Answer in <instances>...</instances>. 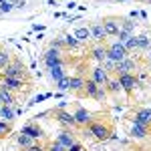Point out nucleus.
Instances as JSON below:
<instances>
[{"instance_id":"nucleus-27","label":"nucleus","mask_w":151,"mask_h":151,"mask_svg":"<svg viewBox=\"0 0 151 151\" xmlns=\"http://www.w3.org/2000/svg\"><path fill=\"white\" fill-rule=\"evenodd\" d=\"M63 40H65V47L69 48V50H70V48L75 50V48L81 47V42H79V40L75 38V35H65V36H63Z\"/></svg>"},{"instance_id":"nucleus-3","label":"nucleus","mask_w":151,"mask_h":151,"mask_svg":"<svg viewBox=\"0 0 151 151\" xmlns=\"http://www.w3.org/2000/svg\"><path fill=\"white\" fill-rule=\"evenodd\" d=\"M105 47H107V58H111V60H115V63H121L123 58L131 57L119 40H113V42H109V45H105Z\"/></svg>"},{"instance_id":"nucleus-44","label":"nucleus","mask_w":151,"mask_h":151,"mask_svg":"<svg viewBox=\"0 0 151 151\" xmlns=\"http://www.w3.org/2000/svg\"><path fill=\"white\" fill-rule=\"evenodd\" d=\"M135 2H147V0H135Z\"/></svg>"},{"instance_id":"nucleus-21","label":"nucleus","mask_w":151,"mask_h":151,"mask_svg":"<svg viewBox=\"0 0 151 151\" xmlns=\"http://www.w3.org/2000/svg\"><path fill=\"white\" fill-rule=\"evenodd\" d=\"M105 89H107L109 95H119L121 91H123V87H121V83H119L117 77H111V79L107 81V85H105Z\"/></svg>"},{"instance_id":"nucleus-11","label":"nucleus","mask_w":151,"mask_h":151,"mask_svg":"<svg viewBox=\"0 0 151 151\" xmlns=\"http://www.w3.org/2000/svg\"><path fill=\"white\" fill-rule=\"evenodd\" d=\"M133 123H139V125H145V127H151V109L149 107H139L135 113H133Z\"/></svg>"},{"instance_id":"nucleus-5","label":"nucleus","mask_w":151,"mask_h":151,"mask_svg":"<svg viewBox=\"0 0 151 151\" xmlns=\"http://www.w3.org/2000/svg\"><path fill=\"white\" fill-rule=\"evenodd\" d=\"M137 70H139V63H137V58L127 57V58H123L121 63H117L115 77H121V75H135Z\"/></svg>"},{"instance_id":"nucleus-24","label":"nucleus","mask_w":151,"mask_h":151,"mask_svg":"<svg viewBox=\"0 0 151 151\" xmlns=\"http://www.w3.org/2000/svg\"><path fill=\"white\" fill-rule=\"evenodd\" d=\"M16 143L22 147V149H28V147H32V145H36V141L30 137V135H26V133H22L20 131V135H16Z\"/></svg>"},{"instance_id":"nucleus-12","label":"nucleus","mask_w":151,"mask_h":151,"mask_svg":"<svg viewBox=\"0 0 151 151\" xmlns=\"http://www.w3.org/2000/svg\"><path fill=\"white\" fill-rule=\"evenodd\" d=\"M117 79H119V83H121V87H123L125 93H133V91L139 87V81H137L135 75H121V77H117Z\"/></svg>"},{"instance_id":"nucleus-14","label":"nucleus","mask_w":151,"mask_h":151,"mask_svg":"<svg viewBox=\"0 0 151 151\" xmlns=\"http://www.w3.org/2000/svg\"><path fill=\"white\" fill-rule=\"evenodd\" d=\"M2 87H6L12 93H20L24 89V81L22 79H10V77H2Z\"/></svg>"},{"instance_id":"nucleus-39","label":"nucleus","mask_w":151,"mask_h":151,"mask_svg":"<svg viewBox=\"0 0 151 151\" xmlns=\"http://www.w3.org/2000/svg\"><path fill=\"white\" fill-rule=\"evenodd\" d=\"M26 6V0H14V8H24Z\"/></svg>"},{"instance_id":"nucleus-36","label":"nucleus","mask_w":151,"mask_h":151,"mask_svg":"<svg viewBox=\"0 0 151 151\" xmlns=\"http://www.w3.org/2000/svg\"><path fill=\"white\" fill-rule=\"evenodd\" d=\"M50 48H57V50H60V52H63L67 47H65V40H63V38H55V40L50 42Z\"/></svg>"},{"instance_id":"nucleus-20","label":"nucleus","mask_w":151,"mask_h":151,"mask_svg":"<svg viewBox=\"0 0 151 151\" xmlns=\"http://www.w3.org/2000/svg\"><path fill=\"white\" fill-rule=\"evenodd\" d=\"M22 133H26V135H30V137H32L35 141L42 137V129L38 127V125H35V123H26V125L22 127Z\"/></svg>"},{"instance_id":"nucleus-13","label":"nucleus","mask_w":151,"mask_h":151,"mask_svg":"<svg viewBox=\"0 0 151 151\" xmlns=\"http://www.w3.org/2000/svg\"><path fill=\"white\" fill-rule=\"evenodd\" d=\"M57 143H60L65 149H69L70 145H75V143H77V137H75L73 129H63V131L57 135Z\"/></svg>"},{"instance_id":"nucleus-47","label":"nucleus","mask_w":151,"mask_h":151,"mask_svg":"<svg viewBox=\"0 0 151 151\" xmlns=\"http://www.w3.org/2000/svg\"><path fill=\"white\" fill-rule=\"evenodd\" d=\"M149 87H151V83H149Z\"/></svg>"},{"instance_id":"nucleus-32","label":"nucleus","mask_w":151,"mask_h":151,"mask_svg":"<svg viewBox=\"0 0 151 151\" xmlns=\"http://www.w3.org/2000/svg\"><path fill=\"white\" fill-rule=\"evenodd\" d=\"M10 133H12V123H4V121H0V139L8 137Z\"/></svg>"},{"instance_id":"nucleus-22","label":"nucleus","mask_w":151,"mask_h":151,"mask_svg":"<svg viewBox=\"0 0 151 151\" xmlns=\"http://www.w3.org/2000/svg\"><path fill=\"white\" fill-rule=\"evenodd\" d=\"M75 38L79 40V42H87V40H93V36H91V30H89V26H79L77 30H75Z\"/></svg>"},{"instance_id":"nucleus-1","label":"nucleus","mask_w":151,"mask_h":151,"mask_svg":"<svg viewBox=\"0 0 151 151\" xmlns=\"http://www.w3.org/2000/svg\"><path fill=\"white\" fill-rule=\"evenodd\" d=\"M89 133H91L97 141H109L113 137V129H111L109 123H105V121H93V123L89 125Z\"/></svg>"},{"instance_id":"nucleus-7","label":"nucleus","mask_w":151,"mask_h":151,"mask_svg":"<svg viewBox=\"0 0 151 151\" xmlns=\"http://www.w3.org/2000/svg\"><path fill=\"white\" fill-rule=\"evenodd\" d=\"M121 16H105L103 20V26H105V32L107 36H117L119 35V30H121Z\"/></svg>"},{"instance_id":"nucleus-26","label":"nucleus","mask_w":151,"mask_h":151,"mask_svg":"<svg viewBox=\"0 0 151 151\" xmlns=\"http://www.w3.org/2000/svg\"><path fill=\"white\" fill-rule=\"evenodd\" d=\"M151 47V38L147 35H137V48L139 50H149Z\"/></svg>"},{"instance_id":"nucleus-25","label":"nucleus","mask_w":151,"mask_h":151,"mask_svg":"<svg viewBox=\"0 0 151 151\" xmlns=\"http://www.w3.org/2000/svg\"><path fill=\"white\" fill-rule=\"evenodd\" d=\"M48 77H50V81L58 83L60 79H65V77H67V73H65L63 67H55V69H48Z\"/></svg>"},{"instance_id":"nucleus-38","label":"nucleus","mask_w":151,"mask_h":151,"mask_svg":"<svg viewBox=\"0 0 151 151\" xmlns=\"http://www.w3.org/2000/svg\"><path fill=\"white\" fill-rule=\"evenodd\" d=\"M67 151H85V147H83V143H79V141H77V143H75V145H70Z\"/></svg>"},{"instance_id":"nucleus-6","label":"nucleus","mask_w":151,"mask_h":151,"mask_svg":"<svg viewBox=\"0 0 151 151\" xmlns=\"http://www.w3.org/2000/svg\"><path fill=\"white\" fill-rule=\"evenodd\" d=\"M50 115L57 117V121H58V123H60L65 129H75V127H77L75 115H73L70 111H65V109H55V111H50Z\"/></svg>"},{"instance_id":"nucleus-40","label":"nucleus","mask_w":151,"mask_h":151,"mask_svg":"<svg viewBox=\"0 0 151 151\" xmlns=\"http://www.w3.org/2000/svg\"><path fill=\"white\" fill-rule=\"evenodd\" d=\"M22 151H45L42 145H32V147H28V149H22Z\"/></svg>"},{"instance_id":"nucleus-42","label":"nucleus","mask_w":151,"mask_h":151,"mask_svg":"<svg viewBox=\"0 0 151 151\" xmlns=\"http://www.w3.org/2000/svg\"><path fill=\"white\" fill-rule=\"evenodd\" d=\"M147 73H149V75H151V63H149V65H147Z\"/></svg>"},{"instance_id":"nucleus-31","label":"nucleus","mask_w":151,"mask_h":151,"mask_svg":"<svg viewBox=\"0 0 151 151\" xmlns=\"http://www.w3.org/2000/svg\"><path fill=\"white\" fill-rule=\"evenodd\" d=\"M135 26H137V22H133L131 18H123L121 20V30H127V32H133L135 35Z\"/></svg>"},{"instance_id":"nucleus-16","label":"nucleus","mask_w":151,"mask_h":151,"mask_svg":"<svg viewBox=\"0 0 151 151\" xmlns=\"http://www.w3.org/2000/svg\"><path fill=\"white\" fill-rule=\"evenodd\" d=\"M85 83H87V79L81 77V75L70 77L69 79V91H73V93H83L85 91Z\"/></svg>"},{"instance_id":"nucleus-30","label":"nucleus","mask_w":151,"mask_h":151,"mask_svg":"<svg viewBox=\"0 0 151 151\" xmlns=\"http://www.w3.org/2000/svg\"><path fill=\"white\" fill-rule=\"evenodd\" d=\"M101 67H103L109 75H115V73H117V63H115V60H111V58H105L103 63H101Z\"/></svg>"},{"instance_id":"nucleus-17","label":"nucleus","mask_w":151,"mask_h":151,"mask_svg":"<svg viewBox=\"0 0 151 151\" xmlns=\"http://www.w3.org/2000/svg\"><path fill=\"white\" fill-rule=\"evenodd\" d=\"M91 57L101 65L105 58H107V47H105V42H97L93 48H91Z\"/></svg>"},{"instance_id":"nucleus-35","label":"nucleus","mask_w":151,"mask_h":151,"mask_svg":"<svg viewBox=\"0 0 151 151\" xmlns=\"http://www.w3.org/2000/svg\"><path fill=\"white\" fill-rule=\"evenodd\" d=\"M131 36H133V32H127V30H119V35H117L115 38L119 40V42H121V45H123V42H125V40H129Z\"/></svg>"},{"instance_id":"nucleus-18","label":"nucleus","mask_w":151,"mask_h":151,"mask_svg":"<svg viewBox=\"0 0 151 151\" xmlns=\"http://www.w3.org/2000/svg\"><path fill=\"white\" fill-rule=\"evenodd\" d=\"M0 119H2L4 123H14V119H16V109L10 107V105H2V107H0Z\"/></svg>"},{"instance_id":"nucleus-9","label":"nucleus","mask_w":151,"mask_h":151,"mask_svg":"<svg viewBox=\"0 0 151 151\" xmlns=\"http://www.w3.org/2000/svg\"><path fill=\"white\" fill-rule=\"evenodd\" d=\"M89 30H91V36H93L95 42H107V32H105V26L101 20H93L89 24Z\"/></svg>"},{"instance_id":"nucleus-10","label":"nucleus","mask_w":151,"mask_h":151,"mask_svg":"<svg viewBox=\"0 0 151 151\" xmlns=\"http://www.w3.org/2000/svg\"><path fill=\"white\" fill-rule=\"evenodd\" d=\"M111 77H113V75H109V73H107L101 65L93 67V69H91V75H89V79H91V81H95L97 85H101V87H105V85H107V81H109Z\"/></svg>"},{"instance_id":"nucleus-19","label":"nucleus","mask_w":151,"mask_h":151,"mask_svg":"<svg viewBox=\"0 0 151 151\" xmlns=\"http://www.w3.org/2000/svg\"><path fill=\"white\" fill-rule=\"evenodd\" d=\"M99 89H101V85H97L95 81H91V79H87V83H85V91H83V95H87L89 99H95V101H97V95H99Z\"/></svg>"},{"instance_id":"nucleus-15","label":"nucleus","mask_w":151,"mask_h":151,"mask_svg":"<svg viewBox=\"0 0 151 151\" xmlns=\"http://www.w3.org/2000/svg\"><path fill=\"white\" fill-rule=\"evenodd\" d=\"M149 129L151 127H145V125H139V123H133L131 129H129V137L133 139H145L149 135Z\"/></svg>"},{"instance_id":"nucleus-33","label":"nucleus","mask_w":151,"mask_h":151,"mask_svg":"<svg viewBox=\"0 0 151 151\" xmlns=\"http://www.w3.org/2000/svg\"><path fill=\"white\" fill-rule=\"evenodd\" d=\"M14 10V2L12 0H2L0 2V12L2 14H8V12H12Z\"/></svg>"},{"instance_id":"nucleus-29","label":"nucleus","mask_w":151,"mask_h":151,"mask_svg":"<svg viewBox=\"0 0 151 151\" xmlns=\"http://www.w3.org/2000/svg\"><path fill=\"white\" fill-rule=\"evenodd\" d=\"M10 60H12V58H10V55H8V50L0 47V70L6 69V67L10 65Z\"/></svg>"},{"instance_id":"nucleus-45","label":"nucleus","mask_w":151,"mask_h":151,"mask_svg":"<svg viewBox=\"0 0 151 151\" xmlns=\"http://www.w3.org/2000/svg\"><path fill=\"white\" fill-rule=\"evenodd\" d=\"M2 105H4V103H2V97H0V107H2Z\"/></svg>"},{"instance_id":"nucleus-28","label":"nucleus","mask_w":151,"mask_h":151,"mask_svg":"<svg viewBox=\"0 0 151 151\" xmlns=\"http://www.w3.org/2000/svg\"><path fill=\"white\" fill-rule=\"evenodd\" d=\"M123 47H125V50H127L129 55H133L135 50H139V48H137V35H133L129 40H125V42H123Z\"/></svg>"},{"instance_id":"nucleus-41","label":"nucleus","mask_w":151,"mask_h":151,"mask_svg":"<svg viewBox=\"0 0 151 151\" xmlns=\"http://www.w3.org/2000/svg\"><path fill=\"white\" fill-rule=\"evenodd\" d=\"M145 60H147V65H149V63H151V50H149V52H147V57H145Z\"/></svg>"},{"instance_id":"nucleus-37","label":"nucleus","mask_w":151,"mask_h":151,"mask_svg":"<svg viewBox=\"0 0 151 151\" xmlns=\"http://www.w3.org/2000/svg\"><path fill=\"white\" fill-rule=\"evenodd\" d=\"M45 151H67V149H65L60 143H57V141H55V143H48L47 147H45Z\"/></svg>"},{"instance_id":"nucleus-23","label":"nucleus","mask_w":151,"mask_h":151,"mask_svg":"<svg viewBox=\"0 0 151 151\" xmlns=\"http://www.w3.org/2000/svg\"><path fill=\"white\" fill-rule=\"evenodd\" d=\"M0 97H2V103L4 105H10V107L16 105V97H14V93L8 91L6 87H2V85H0Z\"/></svg>"},{"instance_id":"nucleus-43","label":"nucleus","mask_w":151,"mask_h":151,"mask_svg":"<svg viewBox=\"0 0 151 151\" xmlns=\"http://www.w3.org/2000/svg\"><path fill=\"white\" fill-rule=\"evenodd\" d=\"M113 2H125V0H113Z\"/></svg>"},{"instance_id":"nucleus-8","label":"nucleus","mask_w":151,"mask_h":151,"mask_svg":"<svg viewBox=\"0 0 151 151\" xmlns=\"http://www.w3.org/2000/svg\"><path fill=\"white\" fill-rule=\"evenodd\" d=\"M73 115H75V121H77V127H89V125L93 123V119H95L93 113L87 111L85 107H77Z\"/></svg>"},{"instance_id":"nucleus-2","label":"nucleus","mask_w":151,"mask_h":151,"mask_svg":"<svg viewBox=\"0 0 151 151\" xmlns=\"http://www.w3.org/2000/svg\"><path fill=\"white\" fill-rule=\"evenodd\" d=\"M0 73H2V77H10V79H26V67L22 65L20 58H12L10 65Z\"/></svg>"},{"instance_id":"nucleus-46","label":"nucleus","mask_w":151,"mask_h":151,"mask_svg":"<svg viewBox=\"0 0 151 151\" xmlns=\"http://www.w3.org/2000/svg\"><path fill=\"white\" fill-rule=\"evenodd\" d=\"M147 4H151V0H147Z\"/></svg>"},{"instance_id":"nucleus-34","label":"nucleus","mask_w":151,"mask_h":151,"mask_svg":"<svg viewBox=\"0 0 151 151\" xmlns=\"http://www.w3.org/2000/svg\"><path fill=\"white\" fill-rule=\"evenodd\" d=\"M69 79L70 77H65V79H60L58 83H55V87H57L60 93H63V91H69Z\"/></svg>"},{"instance_id":"nucleus-4","label":"nucleus","mask_w":151,"mask_h":151,"mask_svg":"<svg viewBox=\"0 0 151 151\" xmlns=\"http://www.w3.org/2000/svg\"><path fill=\"white\" fill-rule=\"evenodd\" d=\"M42 63L47 69H55V67H65V58H63V52L57 50V48H48L47 52L42 55Z\"/></svg>"}]
</instances>
